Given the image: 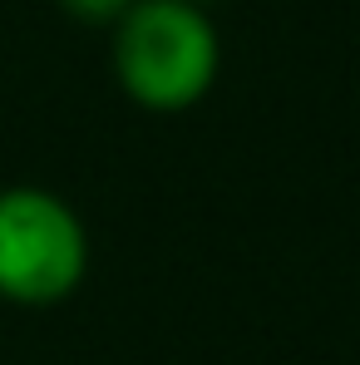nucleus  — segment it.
<instances>
[{"instance_id":"1","label":"nucleus","mask_w":360,"mask_h":365,"mask_svg":"<svg viewBox=\"0 0 360 365\" xmlns=\"http://www.w3.org/2000/svg\"><path fill=\"white\" fill-rule=\"evenodd\" d=\"M222 69V40L207 10L187 0H133L114 25L119 89L153 114L192 109Z\"/></svg>"},{"instance_id":"2","label":"nucleus","mask_w":360,"mask_h":365,"mask_svg":"<svg viewBox=\"0 0 360 365\" xmlns=\"http://www.w3.org/2000/svg\"><path fill=\"white\" fill-rule=\"evenodd\" d=\"M89 272V232L50 187H0V302L55 306Z\"/></svg>"},{"instance_id":"3","label":"nucleus","mask_w":360,"mask_h":365,"mask_svg":"<svg viewBox=\"0 0 360 365\" xmlns=\"http://www.w3.org/2000/svg\"><path fill=\"white\" fill-rule=\"evenodd\" d=\"M60 5L74 20H84V25H119L123 10H128L133 0H60Z\"/></svg>"},{"instance_id":"4","label":"nucleus","mask_w":360,"mask_h":365,"mask_svg":"<svg viewBox=\"0 0 360 365\" xmlns=\"http://www.w3.org/2000/svg\"><path fill=\"white\" fill-rule=\"evenodd\" d=\"M187 5H197V10H202V5H217V0H187Z\"/></svg>"}]
</instances>
